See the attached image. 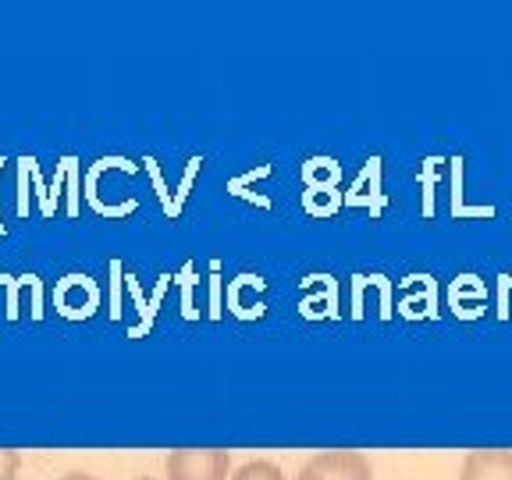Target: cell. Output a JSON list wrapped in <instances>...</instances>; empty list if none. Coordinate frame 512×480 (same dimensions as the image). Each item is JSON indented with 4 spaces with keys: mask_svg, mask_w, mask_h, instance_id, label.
Masks as SVG:
<instances>
[{
    "mask_svg": "<svg viewBox=\"0 0 512 480\" xmlns=\"http://www.w3.org/2000/svg\"><path fill=\"white\" fill-rule=\"evenodd\" d=\"M164 470L171 480H228L232 459L224 448H175Z\"/></svg>",
    "mask_w": 512,
    "mask_h": 480,
    "instance_id": "obj_1",
    "label": "cell"
},
{
    "mask_svg": "<svg viewBox=\"0 0 512 480\" xmlns=\"http://www.w3.org/2000/svg\"><path fill=\"white\" fill-rule=\"evenodd\" d=\"M296 480H374L370 459L356 448H335L306 459Z\"/></svg>",
    "mask_w": 512,
    "mask_h": 480,
    "instance_id": "obj_2",
    "label": "cell"
},
{
    "mask_svg": "<svg viewBox=\"0 0 512 480\" xmlns=\"http://www.w3.org/2000/svg\"><path fill=\"white\" fill-rule=\"evenodd\" d=\"M459 480H512V448H473Z\"/></svg>",
    "mask_w": 512,
    "mask_h": 480,
    "instance_id": "obj_3",
    "label": "cell"
},
{
    "mask_svg": "<svg viewBox=\"0 0 512 480\" xmlns=\"http://www.w3.org/2000/svg\"><path fill=\"white\" fill-rule=\"evenodd\" d=\"M232 480H285V473H281V466L271 463V459H249V463H242L239 470L232 473Z\"/></svg>",
    "mask_w": 512,
    "mask_h": 480,
    "instance_id": "obj_4",
    "label": "cell"
},
{
    "mask_svg": "<svg viewBox=\"0 0 512 480\" xmlns=\"http://www.w3.org/2000/svg\"><path fill=\"white\" fill-rule=\"evenodd\" d=\"M18 470H22V456L15 448H0V480H18Z\"/></svg>",
    "mask_w": 512,
    "mask_h": 480,
    "instance_id": "obj_5",
    "label": "cell"
},
{
    "mask_svg": "<svg viewBox=\"0 0 512 480\" xmlns=\"http://www.w3.org/2000/svg\"><path fill=\"white\" fill-rule=\"evenodd\" d=\"M57 480H100V477H93V473H64V477H57Z\"/></svg>",
    "mask_w": 512,
    "mask_h": 480,
    "instance_id": "obj_6",
    "label": "cell"
},
{
    "mask_svg": "<svg viewBox=\"0 0 512 480\" xmlns=\"http://www.w3.org/2000/svg\"><path fill=\"white\" fill-rule=\"evenodd\" d=\"M139 480H153V477H139Z\"/></svg>",
    "mask_w": 512,
    "mask_h": 480,
    "instance_id": "obj_7",
    "label": "cell"
}]
</instances>
